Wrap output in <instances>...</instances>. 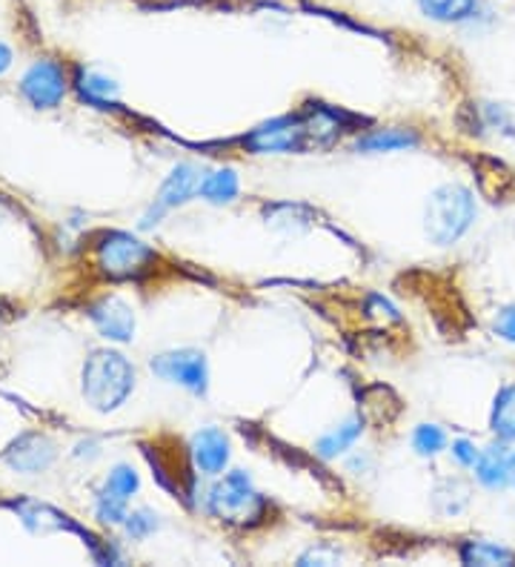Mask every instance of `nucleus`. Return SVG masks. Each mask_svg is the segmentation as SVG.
<instances>
[{
  "label": "nucleus",
  "instance_id": "nucleus-26",
  "mask_svg": "<svg viewBox=\"0 0 515 567\" xmlns=\"http://www.w3.org/2000/svg\"><path fill=\"white\" fill-rule=\"evenodd\" d=\"M309 561H316V565H336V561H341V554L318 547V550H309V554L301 556V565H309Z\"/></svg>",
  "mask_w": 515,
  "mask_h": 567
},
{
  "label": "nucleus",
  "instance_id": "nucleus-23",
  "mask_svg": "<svg viewBox=\"0 0 515 567\" xmlns=\"http://www.w3.org/2000/svg\"><path fill=\"white\" fill-rule=\"evenodd\" d=\"M158 516H152L150 511H137V513H126V530H130L132 539H146L155 527H158Z\"/></svg>",
  "mask_w": 515,
  "mask_h": 567
},
{
  "label": "nucleus",
  "instance_id": "nucleus-25",
  "mask_svg": "<svg viewBox=\"0 0 515 567\" xmlns=\"http://www.w3.org/2000/svg\"><path fill=\"white\" fill-rule=\"evenodd\" d=\"M478 456H481V450L475 447L473 442H467V439L453 442V458L461 464V467H475Z\"/></svg>",
  "mask_w": 515,
  "mask_h": 567
},
{
  "label": "nucleus",
  "instance_id": "nucleus-3",
  "mask_svg": "<svg viewBox=\"0 0 515 567\" xmlns=\"http://www.w3.org/2000/svg\"><path fill=\"white\" fill-rule=\"evenodd\" d=\"M264 511H267V502L255 493L247 473L240 471L224 476V482H218L209 493V513L229 525H258L264 519Z\"/></svg>",
  "mask_w": 515,
  "mask_h": 567
},
{
  "label": "nucleus",
  "instance_id": "nucleus-11",
  "mask_svg": "<svg viewBox=\"0 0 515 567\" xmlns=\"http://www.w3.org/2000/svg\"><path fill=\"white\" fill-rule=\"evenodd\" d=\"M189 453H193V462L200 473H206V476H218V473H224V467H227L229 462V442L220 430L206 427L193 436Z\"/></svg>",
  "mask_w": 515,
  "mask_h": 567
},
{
  "label": "nucleus",
  "instance_id": "nucleus-18",
  "mask_svg": "<svg viewBox=\"0 0 515 567\" xmlns=\"http://www.w3.org/2000/svg\"><path fill=\"white\" fill-rule=\"evenodd\" d=\"M361 430H364L361 419H350V422H343L341 427H336V430H332V433H327V436L318 439L316 453L321 458L341 456V453H347V450H350L352 444L358 442V436H361Z\"/></svg>",
  "mask_w": 515,
  "mask_h": 567
},
{
  "label": "nucleus",
  "instance_id": "nucleus-28",
  "mask_svg": "<svg viewBox=\"0 0 515 567\" xmlns=\"http://www.w3.org/2000/svg\"><path fill=\"white\" fill-rule=\"evenodd\" d=\"M509 473H513V485H515V453L509 456Z\"/></svg>",
  "mask_w": 515,
  "mask_h": 567
},
{
  "label": "nucleus",
  "instance_id": "nucleus-27",
  "mask_svg": "<svg viewBox=\"0 0 515 567\" xmlns=\"http://www.w3.org/2000/svg\"><path fill=\"white\" fill-rule=\"evenodd\" d=\"M9 66H12V52H9V49L3 47V43H0V75H3V72L9 70Z\"/></svg>",
  "mask_w": 515,
  "mask_h": 567
},
{
  "label": "nucleus",
  "instance_id": "nucleus-13",
  "mask_svg": "<svg viewBox=\"0 0 515 567\" xmlns=\"http://www.w3.org/2000/svg\"><path fill=\"white\" fill-rule=\"evenodd\" d=\"M461 561L464 565H478V567H490V565H515V554L509 547L495 545V542L487 539H470L461 545L459 550Z\"/></svg>",
  "mask_w": 515,
  "mask_h": 567
},
{
  "label": "nucleus",
  "instance_id": "nucleus-4",
  "mask_svg": "<svg viewBox=\"0 0 515 567\" xmlns=\"http://www.w3.org/2000/svg\"><path fill=\"white\" fill-rule=\"evenodd\" d=\"M152 258L155 252L130 233H110L97 244V267L103 276L115 278V281H126V278H137L141 272H146Z\"/></svg>",
  "mask_w": 515,
  "mask_h": 567
},
{
  "label": "nucleus",
  "instance_id": "nucleus-22",
  "mask_svg": "<svg viewBox=\"0 0 515 567\" xmlns=\"http://www.w3.org/2000/svg\"><path fill=\"white\" fill-rule=\"evenodd\" d=\"M137 487H141V478H137V473L132 471V467H126V464H117L115 471L110 473V478H106V485H103V491L112 493V496L117 498H130L132 493H137Z\"/></svg>",
  "mask_w": 515,
  "mask_h": 567
},
{
  "label": "nucleus",
  "instance_id": "nucleus-5",
  "mask_svg": "<svg viewBox=\"0 0 515 567\" xmlns=\"http://www.w3.org/2000/svg\"><path fill=\"white\" fill-rule=\"evenodd\" d=\"M309 138H316L312 124L301 118H275L269 124L258 126L253 135L244 138L249 153L269 155V153H301L307 150Z\"/></svg>",
  "mask_w": 515,
  "mask_h": 567
},
{
  "label": "nucleus",
  "instance_id": "nucleus-15",
  "mask_svg": "<svg viewBox=\"0 0 515 567\" xmlns=\"http://www.w3.org/2000/svg\"><path fill=\"white\" fill-rule=\"evenodd\" d=\"M238 189H240V181L235 169H215V173L204 175L200 181V198L213 204H233L238 198Z\"/></svg>",
  "mask_w": 515,
  "mask_h": 567
},
{
  "label": "nucleus",
  "instance_id": "nucleus-12",
  "mask_svg": "<svg viewBox=\"0 0 515 567\" xmlns=\"http://www.w3.org/2000/svg\"><path fill=\"white\" fill-rule=\"evenodd\" d=\"M475 478L490 491L513 485V473H509V453L498 444V447L481 450L478 462H475Z\"/></svg>",
  "mask_w": 515,
  "mask_h": 567
},
{
  "label": "nucleus",
  "instance_id": "nucleus-21",
  "mask_svg": "<svg viewBox=\"0 0 515 567\" xmlns=\"http://www.w3.org/2000/svg\"><path fill=\"white\" fill-rule=\"evenodd\" d=\"M435 502H441V498H446V505H441L439 511L441 513H461L464 507L470 505V491L461 482H455V478H446V482H441L439 487H435Z\"/></svg>",
  "mask_w": 515,
  "mask_h": 567
},
{
  "label": "nucleus",
  "instance_id": "nucleus-6",
  "mask_svg": "<svg viewBox=\"0 0 515 567\" xmlns=\"http://www.w3.org/2000/svg\"><path fill=\"white\" fill-rule=\"evenodd\" d=\"M200 169L195 164H178L175 169L169 173V178L161 184L158 195H155V202H152L150 213L144 215V221L141 227L150 229L164 218L166 213H172L175 207H184L186 202H193L195 195H200Z\"/></svg>",
  "mask_w": 515,
  "mask_h": 567
},
{
  "label": "nucleus",
  "instance_id": "nucleus-20",
  "mask_svg": "<svg viewBox=\"0 0 515 567\" xmlns=\"http://www.w3.org/2000/svg\"><path fill=\"white\" fill-rule=\"evenodd\" d=\"M412 447L419 450L421 456H439L441 450L446 447V433L439 424H421L412 433Z\"/></svg>",
  "mask_w": 515,
  "mask_h": 567
},
{
  "label": "nucleus",
  "instance_id": "nucleus-2",
  "mask_svg": "<svg viewBox=\"0 0 515 567\" xmlns=\"http://www.w3.org/2000/svg\"><path fill=\"white\" fill-rule=\"evenodd\" d=\"M475 221V198L461 184H444L426 198L424 229L430 241L450 247L459 241Z\"/></svg>",
  "mask_w": 515,
  "mask_h": 567
},
{
  "label": "nucleus",
  "instance_id": "nucleus-7",
  "mask_svg": "<svg viewBox=\"0 0 515 567\" xmlns=\"http://www.w3.org/2000/svg\"><path fill=\"white\" fill-rule=\"evenodd\" d=\"M152 373L161 375L169 384H181L189 393L200 395L206 393V381H209V370H206V355L198 350H172V353H161L150 361Z\"/></svg>",
  "mask_w": 515,
  "mask_h": 567
},
{
  "label": "nucleus",
  "instance_id": "nucleus-14",
  "mask_svg": "<svg viewBox=\"0 0 515 567\" xmlns=\"http://www.w3.org/2000/svg\"><path fill=\"white\" fill-rule=\"evenodd\" d=\"M415 144H419V138L410 130L390 126V130H372L370 135H364L358 141V150L361 153H395V150H410Z\"/></svg>",
  "mask_w": 515,
  "mask_h": 567
},
{
  "label": "nucleus",
  "instance_id": "nucleus-17",
  "mask_svg": "<svg viewBox=\"0 0 515 567\" xmlns=\"http://www.w3.org/2000/svg\"><path fill=\"white\" fill-rule=\"evenodd\" d=\"M419 7L430 21L461 23L473 18L478 0H419Z\"/></svg>",
  "mask_w": 515,
  "mask_h": 567
},
{
  "label": "nucleus",
  "instance_id": "nucleus-9",
  "mask_svg": "<svg viewBox=\"0 0 515 567\" xmlns=\"http://www.w3.org/2000/svg\"><path fill=\"white\" fill-rule=\"evenodd\" d=\"M90 319L103 339L132 341L135 339V312L124 298L106 296L90 307Z\"/></svg>",
  "mask_w": 515,
  "mask_h": 567
},
{
  "label": "nucleus",
  "instance_id": "nucleus-24",
  "mask_svg": "<svg viewBox=\"0 0 515 567\" xmlns=\"http://www.w3.org/2000/svg\"><path fill=\"white\" fill-rule=\"evenodd\" d=\"M495 332L502 336L504 341H509V344H515V305H507L498 310V316H495L493 321Z\"/></svg>",
  "mask_w": 515,
  "mask_h": 567
},
{
  "label": "nucleus",
  "instance_id": "nucleus-1",
  "mask_svg": "<svg viewBox=\"0 0 515 567\" xmlns=\"http://www.w3.org/2000/svg\"><path fill=\"white\" fill-rule=\"evenodd\" d=\"M135 388V370L115 350H95L83 364V399L97 410L110 413L130 399Z\"/></svg>",
  "mask_w": 515,
  "mask_h": 567
},
{
  "label": "nucleus",
  "instance_id": "nucleus-16",
  "mask_svg": "<svg viewBox=\"0 0 515 567\" xmlns=\"http://www.w3.org/2000/svg\"><path fill=\"white\" fill-rule=\"evenodd\" d=\"M490 427L502 442H515V384H507L495 395Z\"/></svg>",
  "mask_w": 515,
  "mask_h": 567
},
{
  "label": "nucleus",
  "instance_id": "nucleus-10",
  "mask_svg": "<svg viewBox=\"0 0 515 567\" xmlns=\"http://www.w3.org/2000/svg\"><path fill=\"white\" fill-rule=\"evenodd\" d=\"M7 464L18 473H41L47 471L49 464L55 462V444L49 442L47 436L38 433H27L21 436L12 447L7 450Z\"/></svg>",
  "mask_w": 515,
  "mask_h": 567
},
{
  "label": "nucleus",
  "instance_id": "nucleus-8",
  "mask_svg": "<svg viewBox=\"0 0 515 567\" xmlns=\"http://www.w3.org/2000/svg\"><path fill=\"white\" fill-rule=\"evenodd\" d=\"M21 92L29 104L38 106V110H52L66 95V72L55 61L32 63L21 81Z\"/></svg>",
  "mask_w": 515,
  "mask_h": 567
},
{
  "label": "nucleus",
  "instance_id": "nucleus-19",
  "mask_svg": "<svg viewBox=\"0 0 515 567\" xmlns=\"http://www.w3.org/2000/svg\"><path fill=\"white\" fill-rule=\"evenodd\" d=\"M78 90H81V95L86 97V101H92V104H110L112 97H115L117 86L115 81L106 75H97V72H81V78H78Z\"/></svg>",
  "mask_w": 515,
  "mask_h": 567
}]
</instances>
